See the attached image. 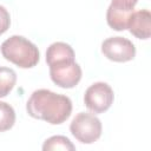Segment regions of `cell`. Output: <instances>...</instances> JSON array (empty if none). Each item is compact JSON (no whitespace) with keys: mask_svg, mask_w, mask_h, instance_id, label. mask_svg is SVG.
Wrapping results in <instances>:
<instances>
[{"mask_svg":"<svg viewBox=\"0 0 151 151\" xmlns=\"http://www.w3.org/2000/svg\"><path fill=\"white\" fill-rule=\"evenodd\" d=\"M127 28L132 35L138 39H149L151 35V14L147 9L132 12L129 19Z\"/></svg>","mask_w":151,"mask_h":151,"instance_id":"7","label":"cell"},{"mask_svg":"<svg viewBox=\"0 0 151 151\" xmlns=\"http://www.w3.org/2000/svg\"><path fill=\"white\" fill-rule=\"evenodd\" d=\"M2 57L21 68L34 67L39 63L38 47L21 35H12L6 39L0 47Z\"/></svg>","mask_w":151,"mask_h":151,"instance_id":"2","label":"cell"},{"mask_svg":"<svg viewBox=\"0 0 151 151\" xmlns=\"http://www.w3.org/2000/svg\"><path fill=\"white\" fill-rule=\"evenodd\" d=\"M52 81L61 88H72L81 79V68L76 58H67L48 65Z\"/></svg>","mask_w":151,"mask_h":151,"instance_id":"4","label":"cell"},{"mask_svg":"<svg viewBox=\"0 0 151 151\" xmlns=\"http://www.w3.org/2000/svg\"><path fill=\"white\" fill-rule=\"evenodd\" d=\"M15 123V111L14 109L5 103L0 101V132H5L13 127Z\"/></svg>","mask_w":151,"mask_h":151,"instance_id":"12","label":"cell"},{"mask_svg":"<svg viewBox=\"0 0 151 151\" xmlns=\"http://www.w3.org/2000/svg\"><path fill=\"white\" fill-rule=\"evenodd\" d=\"M26 111L32 118L59 125L71 116L72 101L67 96L40 88L31 94L26 104Z\"/></svg>","mask_w":151,"mask_h":151,"instance_id":"1","label":"cell"},{"mask_svg":"<svg viewBox=\"0 0 151 151\" xmlns=\"http://www.w3.org/2000/svg\"><path fill=\"white\" fill-rule=\"evenodd\" d=\"M138 0H111V5L116 9L125 11V12H133L134 6L137 5Z\"/></svg>","mask_w":151,"mask_h":151,"instance_id":"13","label":"cell"},{"mask_svg":"<svg viewBox=\"0 0 151 151\" xmlns=\"http://www.w3.org/2000/svg\"><path fill=\"white\" fill-rule=\"evenodd\" d=\"M113 99H114V93L112 87L104 81H98L92 84L85 91L84 94L85 106L94 114L106 112L111 107Z\"/></svg>","mask_w":151,"mask_h":151,"instance_id":"5","label":"cell"},{"mask_svg":"<svg viewBox=\"0 0 151 151\" xmlns=\"http://www.w3.org/2000/svg\"><path fill=\"white\" fill-rule=\"evenodd\" d=\"M9 25H11L9 13L4 6L0 5V35L4 34L9 28Z\"/></svg>","mask_w":151,"mask_h":151,"instance_id":"14","label":"cell"},{"mask_svg":"<svg viewBox=\"0 0 151 151\" xmlns=\"http://www.w3.org/2000/svg\"><path fill=\"white\" fill-rule=\"evenodd\" d=\"M101 53L111 61L126 63L134 58L136 47L133 42L123 37H111L103 41Z\"/></svg>","mask_w":151,"mask_h":151,"instance_id":"6","label":"cell"},{"mask_svg":"<svg viewBox=\"0 0 151 151\" xmlns=\"http://www.w3.org/2000/svg\"><path fill=\"white\" fill-rule=\"evenodd\" d=\"M101 122L92 113L79 112L70 124L72 136L83 144H92L101 136Z\"/></svg>","mask_w":151,"mask_h":151,"instance_id":"3","label":"cell"},{"mask_svg":"<svg viewBox=\"0 0 151 151\" xmlns=\"http://www.w3.org/2000/svg\"><path fill=\"white\" fill-rule=\"evenodd\" d=\"M67 58H76L74 51L73 48L63 41H57L51 44L47 47L46 51V63L47 65L58 61V60H63V59H67Z\"/></svg>","mask_w":151,"mask_h":151,"instance_id":"8","label":"cell"},{"mask_svg":"<svg viewBox=\"0 0 151 151\" xmlns=\"http://www.w3.org/2000/svg\"><path fill=\"white\" fill-rule=\"evenodd\" d=\"M17 83V73L13 68L0 67V98L6 97Z\"/></svg>","mask_w":151,"mask_h":151,"instance_id":"10","label":"cell"},{"mask_svg":"<svg viewBox=\"0 0 151 151\" xmlns=\"http://www.w3.org/2000/svg\"><path fill=\"white\" fill-rule=\"evenodd\" d=\"M44 151H51V150H65V151H73L76 150V146L73 143L65 136H52L47 138L44 142L42 145Z\"/></svg>","mask_w":151,"mask_h":151,"instance_id":"11","label":"cell"},{"mask_svg":"<svg viewBox=\"0 0 151 151\" xmlns=\"http://www.w3.org/2000/svg\"><path fill=\"white\" fill-rule=\"evenodd\" d=\"M131 14L132 12H125V11L116 9L112 6H109L106 11L107 25L114 31H124L127 28V24Z\"/></svg>","mask_w":151,"mask_h":151,"instance_id":"9","label":"cell"}]
</instances>
